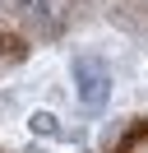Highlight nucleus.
<instances>
[{
    "instance_id": "nucleus-1",
    "label": "nucleus",
    "mask_w": 148,
    "mask_h": 153,
    "mask_svg": "<svg viewBox=\"0 0 148 153\" xmlns=\"http://www.w3.org/2000/svg\"><path fill=\"white\" fill-rule=\"evenodd\" d=\"M74 88H79V102L97 111L111 97V70L97 56H74Z\"/></svg>"
},
{
    "instance_id": "nucleus-2",
    "label": "nucleus",
    "mask_w": 148,
    "mask_h": 153,
    "mask_svg": "<svg viewBox=\"0 0 148 153\" xmlns=\"http://www.w3.org/2000/svg\"><path fill=\"white\" fill-rule=\"evenodd\" d=\"M33 130H42V134H56V116H51V111H37V116H33Z\"/></svg>"
}]
</instances>
